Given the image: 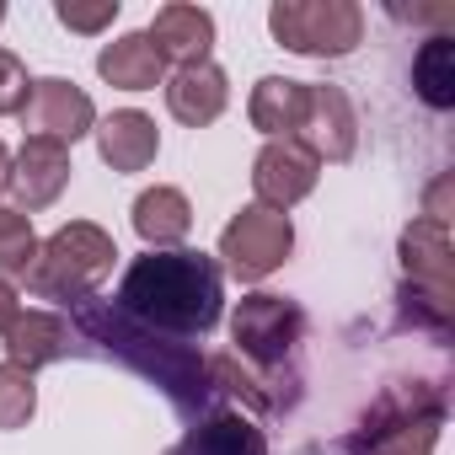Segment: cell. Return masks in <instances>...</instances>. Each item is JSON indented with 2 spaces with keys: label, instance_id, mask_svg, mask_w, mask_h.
<instances>
[{
  "label": "cell",
  "instance_id": "6da1fadb",
  "mask_svg": "<svg viewBox=\"0 0 455 455\" xmlns=\"http://www.w3.org/2000/svg\"><path fill=\"white\" fill-rule=\"evenodd\" d=\"M118 311L172 338H209L225 311V279L209 252H145L118 279Z\"/></svg>",
  "mask_w": 455,
  "mask_h": 455
},
{
  "label": "cell",
  "instance_id": "7a4b0ae2",
  "mask_svg": "<svg viewBox=\"0 0 455 455\" xmlns=\"http://www.w3.org/2000/svg\"><path fill=\"white\" fill-rule=\"evenodd\" d=\"M113 263H118V242L102 231V225L70 220V225H60L49 242H38V258H33V268L22 279H28V290L38 300L86 306L102 290V279L113 274Z\"/></svg>",
  "mask_w": 455,
  "mask_h": 455
},
{
  "label": "cell",
  "instance_id": "3957f363",
  "mask_svg": "<svg viewBox=\"0 0 455 455\" xmlns=\"http://www.w3.org/2000/svg\"><path fill=\"white\" fill-rule=\"evenodd\" d=\"M268 33L279 49L306 60H348L364 44V6L359 0H274Z\"/></svg>",
  "mask_w": 455,
  "mask_h": 455
},
{
  "label": "cell",
  "instance_id": "277c9868",
  "mask_svg": "<svg viewBox=\"0 0 455 455\" xmlns=\"http://www.w3.org/2000/svg\"><path fill=\"white\" fill-rule=\"evenodd\" d=\"M295 252V225L290 214L279 209H263V204H247L236 209L231 220H225V231H220V263L231 279L242 284H263L268 274H279Z\"/></svg>",
  "mask_w": 455,
  "mask_h": 455
},
{
  "label": "cell",
  "instance_id": "5b68a950",
  "mask_svg": "<svg viewBox=\"0 0 455 455\" xmlns=\"http://www.w3.org/2000/svg\"><path fill=\"white\" fill-rule=\"evenodd\" d=\"M300 338H306V311L290 300V295H268V290H258V295H247L242 306H236V316H231V343H236V354H247L252 364H284L295 348H300Z\"/></svg>",
  "mask_w": 455,
  "mask_h": 455
},
{
  "label": "cell",
  "instance_id": "8992f818",
  "mask_svg": "<svg viewBox=\"0 0 455 455\" xmlns=\"http://www.w3.org/2000/svg\"><path fill=\"white\" fill-rule=\"evenodd\" d=\"M402 274H407V306L428 300V322H450V225L423 214L402 231Z\"/></svg>",
  "mask_w": 455,
  "mask_h": 455
},
{
  "label": "cell",
  "instance_id": "52a82bcc",
  "mask_svg": "<svg viewBox=\"0 0 455 455\" xmlns=\"http://www.w3.org/2000/svg\"><path fill=\"white\" fill-rule=\"evenodd\" d=\"M17 118H22L28 140H54V145H65V150L97 129V108H92V97H86L76 81H65V76H44V81H33V86H28V102H22Z\"/></svg>",
  "mask_w": 455,
  "mask_h": 455
},
{
  "label": "cell",
  "instance_id": "ba28073f",
  "mask_svg": "<svg viewBox=\"0 0 455 455\" xmlns=\"http://www.w3.org/2000/svg\"><path fill=\"white\" fill-rule=\"evenodd\" d=\"M295 145H306L316 161H348L359 150V113L343 86L306 81V113H300Z\"/></svg>",
  "mask_w": 455,
  "mask_h": 455
},
{
  "label": "cell",
  "instance_id": "9c48e42d",
  "mask_svg": "<svg viewBox=\"0 0 455 455\" xmlns=\"http://www.w3.org/2000/svg\"><path fill=\"white\" fill-rule=\"evenodd\" d=\"M316 177H322V161H316L306 145H295V140H268V145L258 150V161H252V198H258L263 209L290 214L300 198H311Z\"/></svg>",
  "mask_w": 455,
  "mask_h": 455
},
{
  "label": "cell",
  "instance_id": "30bf717a",
  "mask_svg": "<svg viewBox=\"0 0 455 455\" xmlns=\"http://www.w3.org/2000/svg\"><path fill=\"white\" fill-rule=\"evenodd\" d=\"M70 150L65 145H54V140H22V150L12 156V198H17V209L22 214H38V209H49L65 188H70Z\"/></svg>",
  "mask_w": 455,
  "mask_h": 455
},
{
  "label": "cell",
  "instance_id": "8fae6325",
  "mask_svg": "<svg viewBox=\"0 0 455 455\" xmlns=\"http://www.w3.org/2000/svg\"><path fill=\"white\" fill-rule=\"evenodd\" d=\"M145 38L156 44L161 65L188 70V65H204V60H209V49H214V17H209L204 6L172 0V6L156 12V22L145 28Z\"/></svg>",
  "mask_w": 455,
  "mask_h": 455
},
{
  "label": "cell",
  "instance_id": "7c38bea8",
  "mask_svg": "<svg viewBox=\"0 0 455 455\" xmlns=\"http://www.w3.org/2000/svg\"><path fill=\"white\" fill-rule=\"evenodd\" d=\"M92 134H97L102 166H113V172H145V166L156 161V150H161V129H156V118L140 113V108L108 113Z\"/></svg>",
  "mask_w": 455,
  "mask_h": 455
},
{
  "label": "cell",
  "instance_id": "4fadbf2b",
  "mask_svg": "<svg viewBox=\"0 0 455 455\" xmlns=\"http://www.w3.org/2000/svg\"><path fill=\"white\" fill-rule=\"evenodd\" d=\"M129 220H134V236L145 242V252H172V247H182L188 231H193V204H188L182 188L156 182V188H145V193L134 198Z\"/></svg>",
  "mask_w": 455,
  "mask_h": 455
},
{
  "label": "cell",
  "instance_id": "5bb4252c",
  "mask_svg": "<svg viewBox=\"0 0 455 455\" xmlns=\"http://www.w3.org/2000/svg\"><path fill=\"white\" fill-rule=\"evenodd\" d=\"M225 102H231V81H225V70L214 60L204 65H188L166 81V113L188 129H204L225 113Z\"/></svg>",
  "mask_w": 455,
  "mask_h": 455
},
{
  "label": "cell",
  "instance_id": "9a60e30c",
  "mask_svg": "<svg viewBox=\"0 0 455 455\" xmlns=\"http://www.w3.org/2000/svg\"><path fill=\"white\" fill-rule=\"evenodd\" d=\"M172 455H268V434L242 412H209L177 439Z\"/></svg>",
  "mask_w": 455,
  "mask_h": 455
},
{
  "label": "cell",
  "instance_id": "2e32d148",
  "mask_svg": "<svg viewBox=\"0 0 455 455\" xmlns=\"http://www.w3.org/2000/svg\"><path fill=\"white\" fill-rule=\"evenodd\" d=\"M97 76L118 92H156L166 81V65L156 54V44L145 33H118L113 44H102L97 54Z\"/></svg>",
  "mask_w": 455,
  "mask_h": 455
},
{
  "label": "cell",
  "instance_id": "e0dca14e",
  "mask_svg": "<svg viewBox=\"0 0 455 455\" xmlns=\"http://www.w3.org/2000/svg\"><path fill=\"white\" fill-rule=\"evenodd\" d=\"M65 348H70V322L54 316V311H22L6 327V364H17L28 375L65 359Z\"/></svg>",
  "mask_w": 455,
  "mask_h": 455
},
{
  "label": "cell",
  "instance_id": "ac0fdd59",
  "mask_svg": "<svg viewBox=\"0 0 455 455\" xmlns=\"http://www.w3.org/2000/svg\"><path fill=\"white\" fill-rule=\"evenodd\" d=\"M300 113H306V81H290V76H263L247 97V118L268 140H295Z\"/></svg>",
  "mask_w": 455,
  "mask_h": 455
},
{
  "label": "cell",
  "instance_id": "d6986e66",
  "mask_svg": "<svg viewBox=\"0 0 455 455\" xmlns=\"http://www.w3.org/2000/svg\"><path fill=\"white\" fill-rule=\"evenodd\" d=\"M412 92H418V102L434 108V113L455 108V44H450L444 33H434V38L418 49V60H412Z\"/></svg>",
  "mask_w": 455,
  "mask_h": 455
},
{
  "label": "cell",
  "instance_id": "ffe728a7",
  "mask_svg": "<svg viewBox=\"0 0 455 455\" xmlns=\"http://www.w3.org/2000/svg\"><path fill=\"white\" fill-rule=\"evenodd\" d=\"M38 258V231L33 214L22 209H0V279H22Z\"/></svg>",
  "mask_w": 455,
  "mask_h": 455
},
{
  "label": "cell",
  "instance_id": "44dd1931",
  "mask_svg": "<svg viewBox=\"0 0 455 455\" xmlns=\"http://www.w3.org/2000/svg\"><path fill=\"white\" fill-rule=\"evenodd\" d=\"M439 423H444L439 407H428L423 418H402L396 428H380V439H375L370 455H434V444H439Z\"/></svg>",
  "mask_w": 455,
  "mask_h": 455
},
{
  "label": "cell",
  "instance_id": "7402d4cb",
  "mask_svg": "<svg viewBox=\"0 0 455 455\" xmlns=\"http://www.w3.org/2000/svg\"><path fill=\"white\" fill-rule=\"evenodd\" d=\"M33 412H38V386H33V375L28 370H17V364H0V428H28L33 423Z\"/></svg>",
  "mask_w": 455,
  "mask_h": 455
},
{
  "label": "cell",
  "instance_id": "603a6c76",
  "mask_svg": "<svg viewBox=\"0 0 455 455\" xmlns=\"http://www.w3.org/2000/svg\"><path fill=\"white\" fill-rule=\"evenodd\" d=\"M54 17L70 28V33H102V28H113L118 22V0H92V6H81V0H60L54 6Z\"/></svg>",
  "mask_w": 455,
  "mask_h": 455
},
{
  "label": "cell",
  "instance_id": "cb8c5ba5",
  "mask_svg": "<svg viewBox=\"0 0 455 455\" xmlns=\"http://www.w3.org/2000/svg\"><path fill=\"white\" fill-rule=\"evenodd\" d=\"M28 65L12 54V49H0V118H12V113H22V102H28Z\"/></svg>",
  "mask_w": 455,
  "mask_h": 455
},
{
  "label": "cell",
  "instance_id": "d4e9b609",
  "mask_svg": "<svg viewBox=\"0 0 455 455\" xmlns=\"http://www.w3.org/2000/svg\"><path fill=\"white\" fill-rule=\"evenodd\" d=\"M22 316V300H17V290H12V279H0V338H6V327Z\"/></svg>",
  "mask_w": 455,
  "mask_h": 455
},
{
  "label": "cell",
  "instance_id": "484cf974",
  "mask_svg": "<svg viewBox=\"0 0 455 455\" xmlns=\"http://www.w3.org/2000/svg\"><path fill=\"white\" fill-rule=\"evenodd\" d=\"M6 188H12V150L0 140V198H6Z\"/></svg>",
  "mask_w": 455,
  "mask_h": 455
},
{
  "label": "cell",
  "instance_id": "4316f807",
  "mask_svg": "<svg viewBox=\"0 0 455 455\" xmlns=\"http://www.w3.org/2000/svg\"><path fill=\"white\" fill-rule=\"evenodd\" d=\"M0 22H6V6H0Z\"/></svg>",
  "mask_w": 455,
  "mask_h": 455
}]
</instances>
